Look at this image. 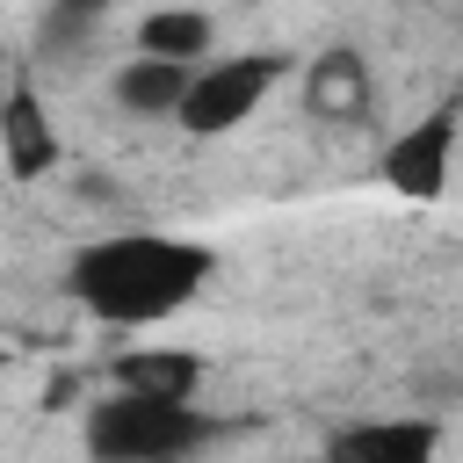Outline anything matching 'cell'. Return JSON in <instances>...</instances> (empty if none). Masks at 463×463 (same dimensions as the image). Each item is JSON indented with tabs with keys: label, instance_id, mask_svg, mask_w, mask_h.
<instances>
[{
	"label": "cell",
	"instance_id": "5b68a950",
	"mask_svg": "<svg viewBox=\"0 0 463 463\" xmlns=\"http://www.w3.org/2000/svg\"><path fill=\"white\" fill-rule=\"evenodd\" d=\"M441 427L434 420H362L326 441V463H434Z\"/></svg>",
	"mask_w": 463,
	"mask_h": 463
},
{
	"label": "cell",
	"instance_id": "9c48e42d",
	"mask_svg": "<svg viewBox=\"0 0 463 463\" xmlns=\"http://www.w3.org/2000/svg\"><path fill=\"white\" fill-rule=\"evenodd\" d=\"M195 72H203V65H181V58H145V51H137V58L116 72V101H123L130 116H181V101H188Z\"/></svg>",
	"mask_w": 463,
	"mask_h": 463
},
{
	"label": "cell",
	"instance_id": "6da1fadb",
	"mask_svg": "<svg viewBox=\"0 0 463 463\" xmlns=\"http://www.w3.org/2000/svg\"><path fill=\"white\" fill-rule=\"evenodd\" d=\"M210 268H217V253L203 239H181V232H109V239L72 253L65 289L101 326H159L181 304H195Z\"/></svg>",
	"mask_w": 463,
	"mask_h": 463
},
{
	"label": "cell",
	"instance_id": "7a4b0ae2",
	"mask_svg": "<svg viewBox=\"0 0 463 463\" xmlns=\"http://www.w3.org/2000/svg\"><path fill=\"white\" fill-rule=\"evenodd\" d=\"M217 434V420L203 405L181 398H137V391H109L87 412V449L94 463H181Z\"/></svg>",
	"mask_w": 463,
	"mask_h": 463
},
{
	"label": "cell",
	"instance_id": "277c9868",
	"mask_svg": "<svg viewBox=\"0 0 463 463\" xmlns=\"http://www.w3.org/2000/svg\"><path fill=\"white\" fill-rule=\"evenodd\" d=\"M449 159H456V109H434V116H420L405 137H391L383 181H391L398 195H412V203H434V195L449 188Z\"/></svg>",
	"mask_w": 463,
	"mask_h": 463
},
{
	"label": "cell",
	"instance_id": "8992f818",
	"mask_svg": "<svg viewBox=\"0 0 463 463\" xmlns=\"http://www.w3.org/2000/svg\"><path fill=\"white\" fill-rule=\"evenodd\" d=\"M0 159H7L14 181H36V174L58 166V130H51V116H43L29 80H14L7 101H0Z\"/></svg>",
	"mask_w": 463,
	"mask_h": 463
},
{
	"label": "cell",
	"instance_id": "52a82bcc",
	"mask_svg": "<svg viewBox=\"0 0 463 463\" xmlns=\"http://www.w3.org/2000/svg\"><path fill=\"white\" fill-rule=\"evenodd\" d=\"M304 101H311V116H326V123H362L369 101H376L369 58H362V51H318V58H311V80H304Z\"/></svg>",
	"mask_w": 463,
	"mask_h": 463
},
{
	"label": "cell",
	"instance_id": "8fae6325",
	"mask_svg": "<svg viewBox=\"0 0 463 463\" xmlns=\"http://www.w3.org/2000/svg\"><path fill=\"white\" fill-rule=\"evenodd\" d=\"M94 14H101V0H58V7L43 14V43H72Z\"/></svg>",
	"mask_w": 463,
	"mask_h": 463
},
{
	"label": "cell",
	"instance_id": "30bf717a",
	"mask_svg": "<svg viewBox=\"0 0 463 463\" xmlns=\"http://www.w3.org/2000/svg\"><path fill=\"white\" fill-rule=\"evenodd\" d=\"M210 14H195V7H159V14H145L137 22V51L145 58H181V65H195L203 51H210Z\"/></svg>",
	"mask_w": 463,
	"mask_h": 463
},
{
	"label": "cell",
	"instance_id": "ba28073f",
	"mask_svg": "<svg viewBox=\"0 0 463 463\" xmlns=\"http://www.w3.org/2000/svg\"><path fill=\"white\" fill-rule=\"evenodd\" d=\"M195 383H203V354H188V347H130V354H116V391L195 405Z\"/></svg>",
	"mask_w": 463,
	"mask_h": 463
},
{
	"label": "cell",
	"instance_id": "3957f363",
	"mask_svg": "<svg viewBox=\"0 0 463 463\" xmlns=\"http://www.w3.org/2000/svg\"><path fill=\"white\" fill-rule=\"evenodd\" d=\"M282 80V58L275 51H246V58H217V65H203L195 72V87H188V101H181V130L188 137H224V130H239L260 101H268V87Z\"/></svg>",
	"mask_w": 463,
	"mask_h": 463
}]
</instances>
